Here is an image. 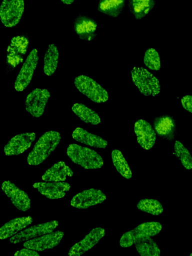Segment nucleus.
Segmentation results:
<instances>
[{
  "label": "nucleus",
  "mask_w": 192,
  "mask_h": 256,
  "mask_svg": "<svg viewBox=\"0 0 192 256\" xmlns=\"http://www.w3.org/2000/svg\"><path fill=\"white\" fill-rule=\"evenodd\" d=\"M62 2L66 5L71 4L74 1V0H60Z\"/></svg>",
  "instance_id": "obj_34"
},
{
  "label": "nucleus",
  "mask_w": 192,
  "mask_h": 256,
  "mask_svg": "<svg viewBox=\"0 0 192 256\" xmlns=\"http://www.w3.org/2000/svg\"><path fill=\"white\" fill-rule=\"evenodd\" d=\"M73 176L72 169L62 161L58 162L48 169L42 176L46 182H60Z\"/></svg>",
  "instance_id": "obj_20"
},
{
  "label": "nucleus",
  "mask_w": 192,
  "mask_h": 256,
  "mask_svg": "<svg viewBox=\"0 0 192 256\" xmlns=\"http://www.w3.org/2000/svg\"><path fill=\"white\" fill-rule=\"evenodd\" d=\"M58 224L57 220H50L32 226L12 236L10 242L17 244L51 232L56 228Z\"/></svg>",
  "instance_id": "obj_9"
},
{
  "label": "nucleus",
  "mask_w": 192,
  "mask_h": 256,
  "mask_svg": "<svg viewBox=\"0 0 192 256\" xmlns=\"http://www.w3.org/2000/svg\"><path fill=\"white\" fill-rule=\"evenodd\" d=\"M60 135L56 131L44 133L34 144L27 157L30 165L42 164L54 150L60 140Z\"/></svg>",
  "instance_id": "obj_1"
},
{
  "label": "nucleus",
  "mask_w": 192,
  "mask_h": 256,
  "mask_svg": "<svg viewBox=\"0 0 192 256\" xmlns=\"http://www.w3.org/2000/svg\"><path fill=\"white\" fill-rule=\"evenodd\" d=\"M162 229L161 224L158 222L141 224L134 229L124 233L120 238L119 244L123 248L130 247L138 240L156 236Z\"/></svg>",
  "instance_id": "obj_4"
},
{
  "label": "nucleus",
  "mask_w": 192,
  "mask_h": 256,
  "mask_svg": "<svg viewBox=\"0 0 192 256\" xmlns=\"http://www.w3.org/2000/svg\"><path fill=\"white\" fill-rule=\"evenodd\" d=\"M136 207L143 212L154 216L160 215L164 212V208L161 203L152 198L140 200L138 202Z\"/></svg>",
  "instance_id": "obj_29"
},
{
  "label": "nucleus",
  "mask_w": 192,
  "mask_h": 256,
  "mask_svg": "<svg viewBox=\"0 0 192 256\" xmlns=\"http://www.w3.org/2000/svg\"><path fill=\"white\" fill-rule=\"evenodd\" d=\"M126 6V0H99L98 10L100 12L112 16L118 17Z\"/></svg>",
  "instance_id": "obj_24"
},
{
  "label": "nucleus",
  "mask_w": 192,
  "mask_h": 256,
  "mask_svg": "<svg viewBox=\"0 0 192 256\" xmlns=\"http://www.w3.org/2000/svg\"><path fill=\"white\" fill-rule=\"evenodd\" d=\"M66 154L72 162L85 169L99 168L104 164L102 157L97 152L78 144H70Z\"/></svg>",
  "instance_id": "obj_2"
},
{
  "label": "nucleus",
  "mask_w": 192,
  "mask_h": 256,
  "mask_svg": "<svg viewBox=\"0 0 192 256\" xmlns=\"http://www.w3.org/2000/svg\"><path fill=\"white\" fill-rule=\"evenodd\" d=\"M174 154L186 169L192 170V156L189 150L178 140L174 142Z\"/></svg>",
  "instance_id": "obj_30"
},
{
  "label": "nucleus",
  "mask_w": 192,
  "mask_h": 256,
  "mask_svg": "<svg viewBox=\"0 0 192 256\" xmlns=\"http://www.w3.org/2000/svg\"><path fill=\"white\" fill-rule=\"evenodd\" d=\"M106 198L102 190L91 188L75 195L71 200L70 204L78 208H86L103 202Z\"/></svg>",
  "instance_id": "obj_12"
},
{
  "label": "nucleus",
  "mask_w": 192,
  "mask_h": 256,
  "mask_svg": "<svg viewBox=\"0 0 192 256\" xmlns=\"http://www.w3.org/2000/svg\"><path fill=\"white\" fill-rule=\"evenodd\" d=\"M182 107L187 111L192 113V96L186 95L181 99Z\"/></svg>",
  "instance_id": "obj_32"
},
{
  "label": "nucleus",
  "mask_w": 192,
  "mask_h": 256,
  "mask_svg": "<svg viewBox=\"0 0 192 256\" xmlns=\"http://www.w3.org/2000/svg\"><path fill=\"white\" fill-rule=\"evenodd\" d=\"M134 130L139 144L144 150L152 148L156 140V134L151 124L144 120H138Z\"/></svg>",
  "instance_id": "obj_16"
},
{
  "label": "nucleus",
  "mask_w": 192,
  "mask_h": 256,
  "mask_svg": "<svg viewBox=\"0 0 192 256\" xmlns=\"http://www.w3.org/2000/svg\"><path fill=\"white\" fill-rule=\"evenodd\" d=\"M34 132H26L12 138L4 146V150L6 156L18 155L30 147L36 139Z\"/></svg>",
  "instance_id": "obj_15"
},
{
  "label": "nucleus",
  "mask_w": 192,
  "mask_h": 256,
  "mask_svg": "<svg viewBox=\"0 0 192 256\" xmlns=\"http://www.w3.org/2000/svg\"><path fill=\"white\" fill-rule=\"evenodd\" d=\"M38 192L50 199L60 198L64 196L70 188V184L66 182H37L33 184Z\"/></svg>",
  "instance_id": "obj_18"
},
{
  "label": "nucleus",
  "mask_w": 192,
  "mask_h": 256,
  "mask_svg": "<svg viewBox=\"0 0 192 256\" xmlns=\"http://www.w3.org/2000/svg\"><path fill=\"white\" fill-rule=\"evenodd\" d=\"M190 256H192V252L190 254Z\"/></svg>",
  "instance_id": "obj_35"
},
{
  "label": "nucleus",
  "mask_w": 192,
  "mask_h": 256,
  "mask_svg": "<svg viewBox=\"0 0 192 256\" xmlns=\"http://www.w3.org/2000/svg\"><path fill=\"white\" fill-rule=\"evenodd\" d=\"M38 60L37 50L34 48L26 57L16 76L14 88L17 91H22L28 86L32 79Z\"/></svg>",
  "instance_id": "obj_7"
},
{
  "label": "nucleus",
  "mask_w": 192,
  "mask_h": 256,
  "mask_svg": "<svg viewBox=\"0 0 192 256\" xmlns=\"http://www.w3.org/2000/svg\"><path fill=\"white\" fill-rule=\"evenodd\" d=\"M14 255L18 256H38L40 254L36 250L26 248L16 252Z\"/></svg>",
  "instance_id": "obj_33"
},
{
  "label": "nucleus",
  "mask_w": 192,
  "mask_h": 256,
  "mask_svg": "<svg viewBox=\"0 0 192 256\" xmlns=\"http://www.w3.org/2000/svg\"><path fill=\"white\" fill-rule=\"evenodd\" d=\"M24 0H3L0 7V18L6 26H16L22 18L24 11Z\"/></svg>",
  "instance_id": "obj_6"
},
{
  "label": "nucleus",
  "mask_w": 192,
  "mask_h": 256,
  "mask_svg": "<svg viewBox=\"0 0 192 256\" xmlns=\"http://www.w3.org/2000/svg\"><path fill=\"white\" fill-rule=\"evenodd\" d=\"M32 222L31 216H22L12 219L4 224L0 228V238L6 239L22 231Z\"/></svg>",
  "instance_id": "obj_21"
},
{
  "label": "nucleus",
  "mask_w": 192,
  "mask_h": 256,
  "mask_svg": "<svg viewBox=\"0 0 192 256\" xmlns=\"http://www.w3.org/2000/svg\"><path fill=\"white\" fill-rule=\"evenodd\" d=\"M144 63L150 70H159L160 68V57L154 48H149L145 52Z\"/></svg>",
  "instance_id": "obj_31"
},
{
  "label": "nucleus",
  "mask_w": 192,
  "mask_h": 256,
  "mask_svg": "<svg viewBox=\"0 0 192 256\" xmlns=\"http://www.w3.org/2000/svg\"><path fill=\"white\" fill-rule=\"evenodd\" d=\"M58 62V52L56 46L50 44L45 52L44 58L43 70L44 73L52 76L57 68Z\"/></svg>",
  "instance_id": "obj_26"
},
{
  "label": "nucleus",
  "mask_w": 192,
  "mask_h": 256,
  "mask_svg": "<svg viewBox=\"0 0 192 256\" xmlns=\"http://www.w3.org/2000/svg\"><path fill=\"white\" fill-rule=\"evenodd\" d=\"M131 78L138 90L146 96H154L159 94V80L152 73L142 67H134L130 71Z\"/></svg>",
  "instance_id": "obj_3"
},
{
  "label": "nucleus",
  "mask_w": 192,
  "mask_h": 256,
  "mask_svg": "<svg viewBox=\"0 0 192 256\" xmlns=\"http://www.w3.org/2000/svg\"><path fill=\"white\" fill-rule=\"evenodd\" d=\"M74 28L78 38L82 40L90 41L96 36V22L86 16L79 15L76 18Z\"/></svg>",
  "instance_id": "obj_17"
},
{
  "label": "nucleus",
  "mask_w": 192,
  "mask_h": 256,
  "mask_svg": "<svg viewBox=\"0 0 192 256\" xmlns=\"http://www.w3.org/2000/svg\"><path fill=\"white\" fill-rule=\"evenodd\" d=\"M72 137L78 142L94 148H104L108 144V142L100 136L81 128H76L72 132Z\"/></svg>",
  "instance_id": "obj_22"
},
{
  "label": "nucleus",
  "mask_w": 192,
  "mask_h": 256,
  "mask_svg": "<svg viewBox=\"0 0 192 256\" xmlns=\"http://www.w3.org/2000/svg\"><path fill=\"white\" fill-rule=\"evenodd\" d=\"M105 230L100 227L92 229L82 240L73 245L68 252V255L78 256L88 251L105 236Z\"/></svg>",
  "instance_id": "obj_13"
},
{
  "label": "nucleus",
  "mask_w": 192,
  "mask_h": 256,
  "mask_svg": "<svg viewBox=\"0 0 192 256\" xmlns=\"http://www.w3.org/2000/svg\"><path fill=\"white\" fill-rule=\"evenodd\" d=\"M137 252L142 256H159L160 249L151 237L138 240L134 243Z\"/></svg>",
  "instance_id": "obj_27"
},
{
  "label": "nucleus",
  "mask_w": 192,
  "mask_h": 256,
  "mask_svg": "<svg viewBox=\"0 0 192 256\" xmlns=\"http://www.w3.org/2000/svg\"><path fill=\"white\" fill-rule=\"evenodd\" d=\"M28 43V38L24 36H18L11 39L6 55V62L9 66L14 68L23 61Z\"/></svg>",
  "instance_id": "obj_10"
},
{
  "label": "nucleus",
  "mask_w": 192,
  "mask_h": 256,
  "mask_svg": "<svg viewBox=\"0 0 192 256\" xmlns=\"http://www.w3.org/2000/svg\"><path fill=\"white\" fill-rule=\"evenodd\" d=\"M155 0H128V8L136 20L144 18L153 8Z\"/></svg>",
  "instance_id": "obj_23"
},
{
  "label": "nucleus",
  "mask_w": 192,
  "mask_h": 256,
  "mask_svg": "<svg viewBox=\"0 0 192 256\" xmlns=\"http://www.w3.org/2000/svg\"><path fill=\"white\" fill-rule=\"evenodd\" d=\"M154 128L156 134L161 138L168 141L174 139L176 132L174 120L168 115L157 116L154 120Z\"/></svg>",
  "instance_id": "obj_19"
},
{
  "label": "nucleus",
  "mask_w": 192,
  "mask_h": 256,
  "mask_svg": "<svg viewBox=\"0 0 192 256\" xmlns=\"http://www.w3.org/2000/svg\"><path fill=\"white\" fill-rule=\"evenodd\" d=\"M72 110L85 123L96 125L101 122L100 118L98 114L82 104H74L72 106Z\"/></svg>",
  "instance_id": "obj_25"
},
{
  "label": "nucleus",
  "mask_w": 192,
  "mask_h": 256,
  "mask_svg": "<svg viewBox=\"0 0 192 256\" xmlns=\"http://www.w3.org/2000/svg\"><path fill=\"white\" fill-rule=\"evenodd\" d=\"M50 93L44 88H36L26 96L25 107L26 111L35 118L41 116L44 112Z\"/></svg>",
  "instance_id": "obj_8"
},
{
  "label": "nucleus",
  "mask_w": 192,
  "mask_h": 256,
  "mask_svg": "<svg viewBox=\"0 0 192 256\" xmlns=\"http://www.w3.org/2000/svg\"><path fill=\"white\" fill-rule=\"evenodd\" d=\"M2 189L18 210L26 212L30 208V200L28 194L10 180L2 184Z\"/></svg>",
  "instance_id": "obj_14"
},
{
  "label": "nucleus",
  "mask_w": 192,
  "mask_h": 256,
  "mask_svg": "<svg viewBox=\"0 0 192 256\" xmlns=\"http://www.w3.org/2000/svg\"><path fill=\"white\" fill-rule=\"evenodd\" d=\"M111 157L113 164L118 172L126 179H130L132 172L122 152L117 149L112 150Z\"/></svg>",
  "instance_id": "obj_28"
},
{
  "label": "nucleus",
  "mask_w": 192,
  "mask_h": 256,
  "mask_svg": "<svg viewBox=\"0 0 192 256\" xmlns=\"http://www.w3.org/2000/svg\"><path fill=\"white\" fill-rule=\"evenodd\" d=\"M64 235L62 231L52 232L26 240L24 242L23 246L38 252L52 249L59 244Z\"/></svg>",
  "instance_id": "obj_11"
},
{
  "label": "nucleus",
  "mask_w": 192,
  "mask_h": 256,
  "mask_svg": "<svg viewBox=\"0 0 192 256\" xmlns=\"http://www.w3.org/2000/svg\"><path fill=\"white\" fill-rule=\"evenodd\" d=\"M74 83L81 93L95 102H104L108 99L107 91L89 76H79L75 78Z\"/></svg>",
  "instance_id": "obj_5"
}]
</instances>
